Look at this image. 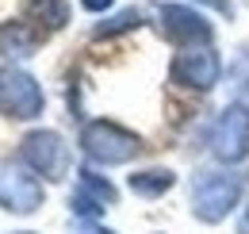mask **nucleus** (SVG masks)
I'll use <instances>...</instances> for the list:
<instances>
[{"label": "nucleus", "mask_w": 249, "mask_h": 234, "mask_svg": "<svg viewBox=\"0 0 249 234\" xmlns=\"http://www.w3.org/2000/svg\"><path fill=\"white\" fill-rule=\"evenodd\" d=\"M111 4H115V0H81V8H85V12H107Z\"/></svg>", "instance_id": "16"}, {"label": "nucleus", "mask_w": 249, "mask_h": 234, "mask_svg": "<svg viewBox=\"0 0 249 234\" xmlns=\"http://www.w3.org/2000/svg\"><path fill=\"white\" fill-rule=\"evenodd\" d=\"M27 20L46 31H62L69 23V0H27Z\"/></svg>", "instance_id": "11"}, {"label": "nucleus", "mask_w": 249, "mask_h": 234, "mask_svg": "<svg viewBox=\"0 0 249 234\" xmlns=\"http://www.w3.org/2000/svg\"><path fill=\"white\" fill-rule=\"evenodd\" d=\"M46 200L42 192V176L35 173L31 165L19 157H0V207L12 211V215H35Z\"/></svg>", "instance_id": "3"}, {"label": "nucleus", "mask_w": 249, "mask_h": 234, "mask_svg": "<svg viewBox=\"0 0 249 234\" xmlns=\"http://www.w3.org/2000/svg\"><path fill=\"white\" fill-rule=\"evenodd\" d=\"M207 146L222 165H242L249 157V108L246 104H226L218 119L211 123Z\"/></svg>", "instance_id": "5"}, {"label": "nucleus", "mask_w": 249, "mask_h": 234, "mask_svg": "<svg viewBox=\"0 0 249 234\" xmlns=\"http://www.w3.org/2000/svg\"><path fill=\"white\" fill-rule=\"evenodd\" d=\"M19 234H31V231H19Z\"/></svg>", "instance_id": "18"}, {"label": "nucleus", "mask_w": 249, "mask_h": 234, "mask_svg": "<svg viewBox=\"0 0 249 234\" xmlns=\"http://www.w3.org/2000/svg\"><path fill=\"white\" fill-rule=\"evenodd\" d=\"M161 27L177 46H207L215 39V27L207 23V16L188 4H161Z\"/></svg>", "instance_id": "8"}, {"label": "nucleus", "mask_w": 249, "mask_h": 234, "mask_svg": "<svg viewBox=\"0 0 249 234\" xmlns=\"http://www.w3.org/2000/svg\"><path fill=\"white\" fill-rule=\"evenodd\" d=\"M46 108V92L27 69L19 65H0V116L4 119H38Z\"/></svg>", "instance_id": "4"}, {"label": "nucleus", "mask_w": 249, "mask_h": 234, "mask_svg": "<svg viewBox=\"0 0 249 234\" xmlns=\"http://www.w3.org/2000/svg\"><path fill=\"white\" fill-rule=\"evenodd\" d=\"M38 50V31L27 23H0V58H31Z\"/></svg>", "instance_id": "9"}, {"label": "nucleus", "mask_w": 249, "mask_h": 234, "mask_svg": "<svg viewBox=\"0 0 249 234\" xmlns=\"http://www.w3.org/2000/svg\"><path fill=\"white\" fill-rule=\"evenodd\" d=\"M81 154L92 165H126L142 154V138L134 131H126L111 119H92L81 127Z\"/></svg>", "instance_id": "2"}, {"label": "nucleus", "mask_w": 249, "mask_h": 234, "mask_svg": "<svg viewBox=\"0 0 249 234\" xmlns=\"http://www.w3.org/2000/svg\"><path fill=\"white\" fill-rule=\"evenodd\" d=\"M126 184H130V192L142 196V200H161V196L177 184V173L165 169V165H154V169H138V173H130Z\"/></svg>", "instance_id": "10"}, {"label": "nucleus", "mask_w": 249, "mask_h": 234, "mask_svg": "<svg viewBox=\"0 0 249 234\" xmlns=\"http://www.w3.org/2000/svg\"><path fill=\"white\" fill-rule=\"evenodd\" d=\"M246 196V176L234 169H207L196 173L192 180V215L207 227L222 223L226 215H234V207Z\"/></svg>", "instance_id": "1"}, {"label": "nucleus", "mask_w": 249, "mask_h": 234, "mask_svg": "<svg viewBox=\"0 0 249 234\" xmlns=\"http://www.w3.org/2000/svg\"><path fill=\"white\" fill-rule=\"evenodd\" d=\"M77 188L85 192V196H92V200H100L104 207H115V200H119V192H115V184L107 180V176H100L96 169H81L77 173Z\"/></svg>", "instance_id": "12"}, {"label": "nucleus", "mask_w": 249, "mask_h": 234, "mask_svg": "<svg viewBox=\"0 0 249 234\" xmlns=\"http://www.w3.org/2000/svg\"><path fill=\"white\" fill-rule=\"evenodd\" d=\"M69 234H115V231H107L100 219H73Z\"/></svg>", "instance_id": "15"}, {"label": "nucleus", "mask_w": 249, "mask_h": 234, "mask_svg": "<svg viewBox=\"0 0 249 234\" xmlns=\"http://www.w3.org/2000/svg\"><path fill=\"white\" fill-rule=\"evenodd\" d=\"M19 157H23L42 180H65V176H69V161H73V154H69V146H65V138L58 135V131H46V127H38V131H27V135H23V142H19Z\"/></svg>", "instance_id": "6"}, {"label": "nucleus", "mask_w": 249, "mask_h": 234, "mask_svg": "<svg viewBox=\"0 0 249 234\" xmlns=\"http://www.w3.org/2000/svg\"><path fill=\"white\" fill-rule=\"evenodd\" d=\"M238 234H249V207L242 211V219H238Z\"/></svg>", "instance_id": "17"}, {"label": "nucleus", "mask_w": 249, "mask_h": 234, "mask_svg": "<svg viewBox=\"0 0 249 234\" xmlns=\"http://www.w3.org/2000/svg\"><path fill=\"white\" fill-rule=\"evenodd\" d=\"M173 81L180 88H192V92H211L222 77V58L207 46H184L177 58H173Z\"/></svg>", "instance_id": "7"}, {"label": "nucleus", "mask_w": 249, "mask_h": 234, "mask_svg": "<svg viewBox=\"0 0 249 234\" xmlns=\"http://www.w3.org/2000/svg\"><path fill=\"white\" fill-rule=\"evenodd\" d=\"M138 23H142V16H138L134 8H126V12H119V16H111L107 23H100V27H96V39H111V35H123V31L138 27Z\"/></svg>", "instance_id": "13"}, {"label": "nucleus", "mask_w": 249, "mask_h": 234, "mask_svg": "<svg viewBox=\"0 0 249 234\" xmlns=\"http://www.w3.org/2000/svg\"><path fill=\"white\" fill-rule=\"evenodd\" d=\"M69 211H73L77 219H100V215H104L107 207L100 204V200H92V196H85V192L77 188V192L69 196Z\"/></svg>", "instance_id": "14"}]
</instances>
